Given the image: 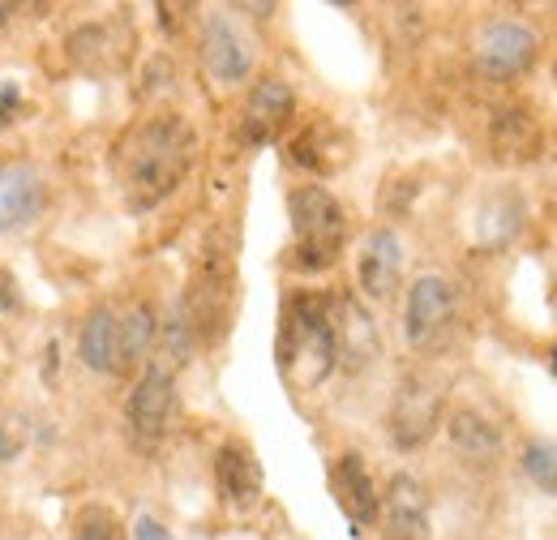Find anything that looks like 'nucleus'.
<instances>
[{"label":"nucleus","instance_id":"obj_1","mask_svg":"<svg viewBox=\"0 0 557 540\" xmlns=\"http://www.w3.org/2000/svg\"><path fill=\"white\" fill-rule=\"evenodd\" d=\"M194 168V130L181 116H150L116 142V181L129 210H150L172 198Z\"/></svg>","mask_w":557,"mask_h":540},{"label":"nucleus","instance_id":"obj_2","mask_svg":"<svg viewBox=\"0 0 557 540\" xmlns=\"http://www.w3.org/2000/svg\"><path fill=\"white\" fill-rule=\"evenodd\" d=\"M278 365L287 382L300 391H318L335 373L339 343H335V305L326 296L300 292L287 305L283 331H278Z\"/></svg>","mask_w":557,"mask_h":540},{"label":"nucleus","instance_id":"obj_3","mask_svg":"<svg viewBox=\"0 0 557 540\" xmlns=\"http://www.w3.org/2000/svg\"><path fill=\"white\" fill-rule=\"evenodd\" d=\"M292 214V236H296V267L300 270H326L339 262L344 241H348V214L322 185H300L287 198Z\"/></svg>","mask_w":557,"mask_h":540},{"label":"nucleus","instance_id":"obj_4","mask_svg":"<svg viewBox=\"0 0 557 540\" xmlns=\"http://www.w3.org/2000/svg\"><path fill=\"white\" fill-rule=\"evenodd\" d=\"M536 30L515 22V17H497L476 35V69L488 82H515L523 77L536 61Z\"/></svg>","mask_w":557,"mask_h":540},{"label":"nucleus","instance_id":"obj_5","mask_svg":"<svg viewBox=\"0 0 557 540\" xmlns=\"http://www.w3.org/2000/svg\"><path fill=\"white\" fill-rule=\"evenodd\" d=\"M172 407H176V386H172V369L163 365H150L138 378V386L129 391V404H125V425H129V438L138 442L141 451L159 446L168 425H172Z\"/></svg>","mask_w":557,"mask_h":540},{"label":"nucleus","instance_id":"obj_6","mask_svg":"<svg viewBox=\"0 0 557 540\" xmlns=\"http://www.w3.org/2000/svg\"><path fill=\"white\" fill-rule=\"evenodd\" d=\"M227 305H232V270H227V258L207 249L202 270H198L194 287H189V296H185V305H181V314H185L194 339L223 335V327H227Z\"/></svg>","mask_w":557,"mask_h":540},{"label":"nucleus","instance_id":"obj_7","mask_svg":"<svg viewBox=\"0 0 557 540\" xmlns=\"http://www.w3.org/2000/svg\"><path fill=\"white\" fill-rule=\"evenodd\" d=\"M455 322V287L442 274H420L408 292L404 309V335L412 347H433Z\"/></svg>","mask_w":557,"mask_h":540},{"label":"nucleus","instance_id":"obj_8","mask_svg":"<svg viewBox=\"0 0 557 540\" xmlns=\"http://www.w3.org/2000/svg\"><path fill=\"white\" fill-rule=\"evenodd\" d=\"M437 416H442V391L417 373L404 378V386L395 391V404H391V442L399 451H417L437 429Z\"/></svg>","mask_w":557,"mask_h":540},{"label":"nucleus","instance_id":"obj_9","mask_svg":"<svg viewBox=\"0 0 557 540\" xmlns=\"http://www.w3.org/2000/svg\"><path fill=\"white\" fill-rule=\"evenodd\" d=\"M48 210V181L26 163L0 168V232H26Z\"/></svg>","mask_w":557,"mask_h":540},{"label":"nucleus","instance_id":"obj_10","mask_svg":"<svg viewBox=\"0 0 557 540\" xmlns=\"http://www.w3.org/2000/svg\"><path fill=\"white\" fill-rule=\"evenodd\" d=\"M202 61H207L214 82L236 86V82H245V77L253 73V48H249V39L236 30L232 17L210 13L207 26H202Z\"/></svg>","mask_w":557,"mask_h":540},{"label":"nucleus","instance_id":"obj_11","mask_svg":"<svg viewBox=\"0 0 557 540\" xmlns=\"http://www.w3.org/2000/svg\"><path fill=\"white\" fill-rule=\"evenodd\" d=\"M292 112H296L292 86H287L283 77H267V82L253 86V95H249V103H245V125H240V134H245L249 146H267L271 137H278L287 130Z\"/></svg>","mask_w":557,"mask_h":540},{"label":"nucleus","instance_id":"obj_12","mask_svg":"<svg viewBox=\"0 0 557 540\" xmlns=\"http://www.w3.org/2000/svg\"><path fill=\"white\" fill-rule=\"evenodd\" d=\"M399 270H404V241L391 232V228H377L369 232L364 249H360V262H356V279H360V292L382 300L395 292L399 283Z\"/></svg>","mask_w":557,"mask_h":540},{"label":"nucleus","instance_id":"obj_13","mask_svg":"<svg viewBox=\"0 0 557 540\" xmlns=\"http://www.w3.org/2000/svg\"><path fill=\"white\" fill-rule=\"evenodd\" d=\"M331 489H335V502H339V511L348 515L351 528H373L382 502H377L373 476L360 464V455H339V464H335V472H331Z\"/></svg>","mask_w":557,"mask_h":540},{"label":"nucleus","instance_id":"obj_14","mask_svg":"<svg viewBox=\"0 0 557 540\" xmlns=\"http://www.w3.org/2000/svg\"><path fill=\"white\" fill-rule=\"evenodd\" d=\"M488 142L502 163H532L545 150V134L528 108H502L488 125Z\"/></svg>","mask_w":557,"mask_h":540},{"label":"nucleus","instance_id":"obj_15","mask_svg":"<svg viewBox=\"0 0 557 540\" xmlns=\"http://www.w3.org/2000/svg\"><path fill=\"white\" fill-rule=\"evenodd\" d=\"M335 343H339V360L348 369H364L382 356V339H377V322L369 318V309L360 300L344 296L335 309Z\"/></svg>","mask_w":557,"mask_h":540},{"label":"nucleus","instance_id":"obj_16","mask_svg":"<svg viewBox=\"0 0 557 540\" xmlns=\"http://www.w3.org/2000/svg\"><path fill=\"white\" fill-rule=\"evenodd\" d=\"M214 480H219L223 502L236 506V511H245V506H253L262 498V468H258L253 451L240 446V442H227L214 455Z\"/></svg>","mask_w":557,"mask_h":540},{"label":"nucleus","instance_id":"obj_17","mask_svg":"<svg viewBox=\"0 0 557 540\" xmlns=\"http://www.w3.org/2000/svg\"><path fill=\"white\" fill-rule=\"evenodd\" d=\"M386 524L391 540H429V498L417 476H395L386 489Z\"/></svg>","mask_w":557,"mask_h":540},{"label":"nucleus","instance_id":"obj_18","mask_svg":"<svg viewBox=\"0 0 557 540\" xmlns=\"http://www.w3.org/2000/svg\"><path fill=\"white\" fill-rule=\"evenodd\" d=\"M523 219H528V206L515 189H497L488 194L481 210H476V241L485 249H506L519 232H523Z\"/></svg>","mask_w":557,"mask_h":540},{"label":"nucleus","instance_id":"obj_19","mask_svg":"<svg viewBox=\"0 0 557 540\" xmlns=\"http://www.w3.org/2000/svg\"><path fill=\"white\" fill-rule=\"evenodd\" d=\"M292 163H300L309 172H335V168H344L348 163V134L335 130V125H326V121L309 125L305 134H296V142H292Z\"/></svg>","mask_w":557,"mask_h":540},{"label":"nucleus","instance_id":"obj_20","mask_svg":"<svg viewBox=\"0 0 557 540\" xmlns=\"http://www.w3.org/2000/svg\"><path fill=\"white\" fill-rule=\"evenodd\" d=\"M77 352H82V365L95 369V373H121V347H116V314L108 305H99L86 322H82V335H77Z\"/></svg>","mask_w":557,"mask_h":540},{"label":"nucleus","instance_id":"obj_21","mask_svg":"<svg viewBox=\"0 0 557 540\" xmlns=\"http://www.w3.org/2000/svg\"><path fill=\"white\" fill-rule=\"evenodd\" d=\"M450 442H455V451L459 455H468V459H481V464H488V459H497L502 455V433L488 425L481 412H472V407H459L455 416H450Z\"/></svg>","mask_w":557,"mask_h":540},{"label":"nucleus","instance_id":"obj_22","mask_svg":"<svg viewBox=\"0 0 557 540\" xmlns=\"http://www.w3.org/2000/svg\"><path fill=\"white\" fill-rule=\"evenodd\" d=\"M154 335H159V318L154 309L138 300L129 305L121 318H116V347H121V369H129L134 360H141L150 347H154Z\"/></svg>","mask_w":557,"mask_h":540},{"label":"nucleus","instance_id":"obj_23","mask_svg":"<svg viewBox=\"0 0 557 540\" xmlns=\"http://www.w3.org/2000/svg\"><path fill=\"white\" fill-rule=\"evenodd\" d=\"M523 472H528L532 484H541L545 493H557V438L528 442V451H523Z\"/></svg>","mask_w":557,"mask_h":540},{"label":"nucleus","instance_id":"obj_24","mask_svg":"<svg viewBox=\"0 0 557 540\" xmlns=\"http://www.w3.org/2000/svg\"><path fill=\"white\" fill-rule=\"evenodd\" d=\"M73 540H121V519L108 506L90 502L73 515Z\"/></svg>","mask_w":557,"mask_h":540},{"label":"nucleus","instance_id":"obj_25","mask_svg":"<svg viewBox=\"0 0 557 540\" xmlns=\"http://www.w3.org/2000/svg\"><path fill=\"white\" fill-rule=\"evenodd\" d=\"M70 52L82 69H103L112 61V48H108V30L103 26H82L70 35Z\"/></svg>","mask_w":557,"mask_h":540},{"label":"nucleus","instance_id":"obj_26","mask_svg":"<svg viewBox=\"0 0 557 540\" xmlns=\"http://www.w3.org/2000/svg\"><path fill=\"white\" fill-rule=\"evenodd\" d=\"M26 99H22V86L17 82H0V125H13L22 116Z\"/></svg>","mask_w":557,"mask_h":540},{"label":"nucleus","instance_id":"obj_27","mask_svg":"<svg viewBox=\"0 0 557 540\" xmlns=\"http://www.w3.org/2000/svg\"><path fill=\"white\" fill-rule=\"evenodd\" d=\"M9 309H17V279L0 267V314H9Z\"/></svg>","mask_w":557,"mask_h":540},{"label":"nucleus","instance_id":"obj_28","mask_svg":"<svg viewBox=\"0 0 557 540\" xmlns=\"http://www.w3.org/2000/svg\"><path fill=\"white\" fill-rule=\"evenodd\" d=\"M134 540H172V532L159 524V519H150V515H141L138 528H134Z\"/></svg>","mask_w":557,"mask_h":540},{"label":"nucleus","instance_id":"obj_29","mask_svg":"<svg viewBox=\"0 0 557 540\" xmlns=\"http://www.w3.org/2000/svg\"><path fill=\"white\" fill-rule=\"evenodd\" d=\"M17 451H22V442L0 425V464H13V459H17Z\"/></svg>","mask_w":557,"mask_h":540},{"label":"nucleus","instance_id":"obj_30","mask_svg":"<svg viewBox=\"0 0 557 540\" xmlns=\"http://www.w3.org/2000/svg\"><path fill=\"white\" fill-rule=\"evenodd\" d=\"M9 13H13V4H0V22H9Z\"/></svg>","mask_w":557,"mask_h":540},{"label":"nucleus","instance_id":"obj_31","mask_svg":"<svg viewBox=\"0 0 557 540\" xmlns=\"http://www.w3.org/2000/svg\"><path fill=\"white\" fill-rule=\"evenodd\" d=\"M549 369H554V378H557V347L549 352Z\"/></svg>","mask_w":557,"mask_h":540},{"label":"nucleus","instance_id":"obj_32","mask_svg":"<svg viewBox=\"0 0 557 540\" xmlns=\"http://www.w3.org/2000/svg\"><path fill=\"white\" fill-rule=\"evenodd\" d=\"M554 82H557V61H554Z\"/></svg>","mask_w":557,"mask_h":540}]
</instances>
